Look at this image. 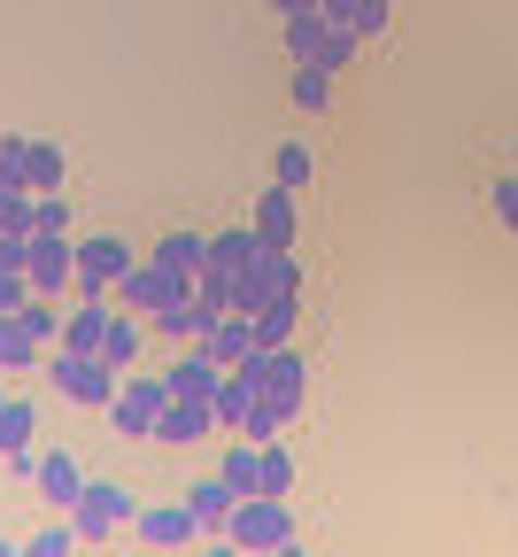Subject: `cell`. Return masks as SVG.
Segmentation results:
<instances>
[{"label": "cell", "instance_id": "obj_2", "mask_svg": "<svg viewBox=\"0 0 518 557\" xmlns=\"http://www.w3.org/2000/svg\"><path fill=\"white\" fill-rule=\"evenodd\" d=\"M109 302H116V310H139V318H156V310H171V302H194V278H186V271H163V263H132V271L116 278Z\"/></svg>", "mask_w": 518, "mask_h": 557}, {"label": "cell", "instance_id": "obj_20", "mask_svg": "<svg viewBox=\"0 0 518 557\" xmlns=\"http://www.w3.org/2000/svg\"><path fill=\"white\" fill-rule=\"evenodd\" d=\"M294 318H303V295H271L256 310V348H286L294 341Z\"/></svg>", "mask_w": 518, "mask_h": 557}, {"label": "cell", "instance_id": "obj_9", "mask_svg": "<svg viewBox=\"0 0 518 557\" xmlns=\"http://www.w3.org/2000/svg\"><path fill=\"white\" fill-rule=\"evenodd\" d=\"M186 511L201 519V534H225V527H233V511H240V487H233L225 472H201V480L186 487Z\"/></svg>", "mask_w": 518, "mask_h": 557}, {"label": "cell", "instance_id": "obj_23", "mask_svg": "<svg viewBox=\"0 0 518 557\" xmlns=\"http://www.w3.org/2000/svg\"><path fill=\"white\" fill-rule=\"evenodd\" d=\"M156 263H163V271H186V278H201V271H209V240H201V233H163Z\"/></svg>", "mask_w": 518, "mask_h": 557}, {"label": "cell", "instance_id": "obj_26", "mask_svg": "<svg viewBox=\"0 0 518 557\" xmlns=\"http://www.w3.org/2000/svg\"><path fill=\"white\" fill-rule=\"evenodd\" d=\"M279 39H286V54H294V62H310V54H318V39H325V16H318V9H310V16H286V24H279Z\"/></svg>", "mask_w": 518, "mask_h": 557}, {"label": "cell", "instance_id": "obj_3", "mask_svg": "<svg viewBox=\"0 0 518 557\" xmlns=\"http://www.w3.org/2000/svg\"><path fill=\"white\" fill-rule=\"evenodd\" d=\"M225 534L256 557V549L294 542V511H286V496H240V511H233V527H225Z\"/></svg>", "mask_w": 518, "mask_h": 557}, {"label": "cell", "instance_id": "obj_19", "mask_svg": "<svg viewBox=\"0 0 518 557\" xmlns=\"http://www.w3.org/2000/svg\"><path fill=\"white\" fill-rule=\"evenodd\" d=\"M256 225H225V233H209V271H248L256 263Z\"/></svg>", "mask_w": 518, "mask_h": 557}, {"label": "cell", "instance_id": "obj_28", "mask_svg": "<svg viewBox=\"0 0 518 557\" xmlns=\"http://www.w3.org/2000/svg\"><path fill=\"white\" fill-rule=\"evenodd\" d=\"M310 171H318V156H310V148H279L271 186H286V194H294V186H310Z\"/></svg>", "mask_w": 518, "mask_h": 557}, {"label": "cell", "instance_id": "obj_27", "mask_svg": "<svg viewBox=\"0 0 518 557\" xmlns=\"http://www.w3.org/2000/svg\"><path fill=\"white\" fill-rule=\"evenodd\" d=\"M310 62H325L333 78H341V70L356 62V24H325V39H318V54H310Z\"/></svg>", "mask_w": 518, "mask_h": 557}, {"label": "cell", "instance_id": "obj_29", "mask_svg": "<svg viewBox=\"0 0 518 557\" xmlns=\"http://www.w3.org/2000/svg\"><path fill=\"white\" fill-rule=\"evenodd\" d=\"M32 209H39V194L0 186V233H32Z\"/></svg>", "mask_w": 518, "mask_h": 557}, {"label": "cell", "instance_id": "obj_39", "mask_svg": "<svg viewBox=\"0 0 518 557\" xmlns=\"http://www.w3.org/2000/svg\"><path fill=\"white\" fill-rule=\"evenodd\" d=\"M310 9H318V0H271V16H279V24H286V16H310Z\"/></svg>", "mask_w": 518, "mask_h": 557}, {"label": "cell", "instance_id": "obj_1", "mask_svg": "<svg viewBox=\"0 0 518 557\" xmlns=\"http://www.w3.org/2000/svg\"><path fill=\"white\" fill-rule=\"evenodd\" d=\"M163 403H171V380H163V372H124V387H116V403H109V426H116L124 442H156Z\"/></svg>", "mask_w": 518, "mask_h": 557}, {"label": "cell", "instance_id": "obj_11", "mask_svg": "<svg viewBox=\"0 0 518 557\" xmlns=\"http://www.w3.org/2000/svg\"><path fill=\"white\" fill-rule=\"evenodd\" d=\"M248 225H256L263 248H294V225H303V218H294V194L286 186H263L256 209H248Z\"/></svg>", "mask_w": 518, "mask_h": 557}, {"label": "cell", "instance_id": "obj_22", "mask_svg": "<svg viewBox=\"0 0 518 557\" xmlns=\"http://www.w3.org/2000/svg\"><path fill=\"white\" fill-rule=\"evenodd\" d=\"M294 109H303V116L333 109V70L325 62H294Z\"/></svg>", "mask_w": 518, "mask_h": 557}, {"label": "cell", "instance_id": "obj_15", "mask_svg": "<svg viewBox=\"0 0 518 557\" xmlns=\"http://www.w3.org/2000/svg\"><path fill=\"white\" fill-rule=\"evenodd\" d=\"M209 426H217V410H209V403H163V418H156V442L186 449V442H209Z\"/></svg>", "mask_w": 518, "mask_h": 557}, {"label": "cell", "instance_id": "obj_30", "mask_svg": "<svg viewBox=\"0 0 518 557\" xmlns=\"http://www.w3.org/2000/svg\"><path fill=\"white\" fill-rule=\"evenodd\" d=\"M286 487H294V457L279 442H263V496H286Z\"/></svg>", "mask_w": 518, "mask_h": 557}, {"label": "cell", "instance_id": "obj_18", "mask_svg": "<svg viewBox=\"0 0 518 557\" xmlns=\"http://www.w3.org/2000/svg\"><path fill=\"white\" fill-rule=\"evenodd\" d=\"M62 178H70V156L54 148V139H24V186L32 194H62Z\"/></svg>", "mask_w": 518, "mask_h": 557}, {"label": "cell", "instance_id": "obj_36", "mask_svg": "<svg viewBox=\"0 0 518 557\" xmlns=\"http://www.w3.org/2000/svg\"><path fill=\"white\" fill-rule=\"evenodd\" d=\"M495 218L518 233V171H510V178H495Z\"/></svg>", "mask_w": 518, "mask_h": 557}, {"label": "cell", "instance_id": "obj_43", "mask_svg": "<svg viewBox=\"0 0 518 557\" xmlns=\"http://www.w3.org/2000/svg\"><path fill=\"white\" fill-rule=\"evenodd\" d=\"M0 403H9V395H0Z\"/></svg>", "mask_w": 518, "mask_h": 557}, {"label": "cell", "instance_id": "obj_38", "mask_svg": "<svg viewBox=\"0 0 518 557\" xmlns=\"http://www.w3.org/2000/svg\"><path fill=\"white\" fill-rule=\"evenodd\" d=\"M356 9H363V0H318V16H325V24H356Z\"/></svg>", "mask_w": 518, "mask_h": 557}, {"label": "cell", "instance_id": "obj_7", "mask_svg": "<svg viewBox=\"0 0 518 557\" xmlns=\"http://www.w3.org/2000/svg\"><path fill=\"white\" fill-rule=\"evenodd\" d=\"M54 387L78 403V410H86V403H101V410H109V403H116V387H124V372H116V364H101V357H54Z\"/></svg>", "mask_w": 518, "mask_h": 557}, {"label": "cell", "instance_id": "obj_42", "mask_svg": "<svg viewBox=\"0 0 518 557\" xmlns=\"http://www.w3.org/2000/svg\"><path fill=\"white\" fill-rule=\"evenodd\" d=\"M0 557H24V549H16V542H0Z\"/></svg>", "mask_w": 518, "mask_h": 557}, {"label": "cell", "instance_id": "obj_35", "mask_svg": "<svg viewBox=\"0 0 518 557\" xmlns=\"http://www.w3.org/2000/svg\"><path fill=\"white\" fill-rule=\"evenodd\" d=\"M24 325H32V341H62V318L47 302H24Z\"/></svg>", "mask_w": 518, "mask_h": 557}, {"label": "cell", "instance_id": "obj_5", "mask_svg": "<svg viewBox=\"0 0 518 557\" xmlns=\"http://www.w3.org/2000/svg\"><path fill=\"white\" fill-rule=\"evenodd\" d=\"M139 519V504L124 496L116 480H86V496L70 504V527H78L86 542H101V534H116V527H132Z\"/></svg>", "mask_w": 518, "mask_h": 557}, {"label": "cell", "instance_id": "obj_17", "mask_svg": "<svg viewBox=\"0 0 518 557\" xmlns=\"http://www.w3.org/2000/svg\"><path fill=\"white\" fill-rule=\"evenodd\" d=\"M139 341H147V318H139V310H116V318H109V341H101V364L139 372Z\"/></svg>", "mask_w": 518, "mask_h": 557}, {"label": "cell", "instance_id": "obj_31", "mask_svg": "<svg viewBox=\"0 0 518 557\" xmlns=\"http://www.w3.org/2000/svg\"><path fill=\"white\" fill-rule=\"evenodd\" d=\"M147 325H156L163 341H186V333H201V318H194V302H171V310H156V318H147Z\"/></svg>", "mask_w": 518, "mask_h": 557}, {"label": "cell", "instance_id": "obj_12", "mask_svg": "<svg viewBox=\"0 0 518 557\" xmlns=\"http://www.w3.org/2000/svg\"><path fill=\"white\" fill-rule=\"evenodd\" d=\"M32 487H39V496H47L54 511H70V504L86 496V465L70 457V449H47V457H39V480H32Z\"/></svg>", "mask_w": 518, "mask_h": 557}, {"label": "cell", "instance_id": "obj_6", "mask_svg": "<svg viewBox=\"0 0 518 557\" xmlns=\"http://www.w3.org/2000/svg\"><path fill=\"white\" fill-rule=\"evenodd\" d=\"M124 271H132V240H116V233H78V295H116Z\"/></svg>", "mask_w": 518, "mask_h": 557}, {"label": "cell", "instance_id": "obj_32", "mask_svg": "<svg viewBox=\"0 0 518 557\" xmlns=\"http://www.w3.org/2000/svg\"><path fill=\"white\" fill-rule=\"evenodd\" d=\"M70 542H78V527H39L24 542V557H70Z\"/></svg>", "mask_w": 518, "mask_h": 557}, {"label": "cell", "instance_id": "obj_21", "mask_svg": "<svg viewBox=\"0 0 518 557\" xmlns=\"http://www.w3.org/2000/svg\"><path fill=\"white\" fill-rule=\"evenodd\" d=\"M217 472H225L240 496H263V442H233L225 457H217Z\"/></svg>", "mask_w": 518, "mask_h": 557}, {"label": "cell", "instance_id": "obj_8", "mask_svg": "<svg viewBox=\"0 0 518 557\" xmlns=\"http://www.w3.org/2000/svg\"><path fill=\"white\" fill-rule=\"evenodd\" d=\"M109 318H116V302H109V295H86L78 310L62 318V357H101V341H109Z\"/></svg>", "mask_w": 518, "mask_h": 557}, {"label": "cell", "instance_id": "obj_13", "mask_svg": "<svg viewBox=\"0 0 518 557\" xmlns=\"http://www.w3.org/2000/svg\"><path fill=\"white\" fill-rule=\"evenodd\" d=\"M248 348H256V318H240V310H233V318H217V325L201 333V357H209L217 372H233Z\"/></svg>", "mask_w": 518, "mask_h": 557}, {"label": "cell", "instance_id": "obj_41", "mask_svg": "<svg viewBox=\"0 0 518 557\" xmlns=\"http://www.w3.org/2000/svg\"><path fill=\"white\" fill-rule=\"evenodd\" d=\"M256 557H303V542H279V549H256Z\"/></svg>", "mask_w": 518, "mask_h": 557}, {"label": "cell", "instance_id": "obj_37", "mask_svg": "<svg viewBox=\"0 0 518 557\" xmlns=\"http://www.w3.org/2000/svg\"><path fill=\"white\" fill-rule=\"evenodd\" d=\"M24 256H32V233H0V271H24Z\"/></svg>", "mask_w": 518, "mask_h": 557}, {"label": "cell", "instance_id": "obj_33", "mask_svg": "<svg viewBox=\"0 0 518 557\" xmlns=\"http://www.w3.org/2000/svg\"><path fill=\"white\" fill-rule=\"evenodd\" d=\"M32 233H70V201H62V194H39V209H32Z\"/></svg>", "mask_w": 518, "mask_h": 557}, {"label": "cell", "instance_id": "obj_34", "mask_svg": "<svg viewBox=\"0 0 518 557\" xmlns=\"http://www.w3.org/2000/svg\"><path fill=\"white\" fill-rule=\"evenodd\" d=\"M387 24H395V0H363V9H356V39H372Z\"/></svg>", "mask_w": 518, "mask_h": 557}, {"label": "cell", "instance_id": "obj_25", "mask_svg": "<svg viewBox=\"0 0 518 557\" xmlns=\"http://www.w3.org/2000/svg\"><path fill=\"white\" fill-rule=\"evenodd\" d=\"M32 426H39V418H32V403H0V457H24L32 449Z\"/></svg>", "mask_w": 518, "mask_h": 557}, {"label": "cell", "instance_id": "obj_4", "mask_svg": "<svg viewBox=\"0 0 518 557\" xmlns=\"http://www.w3.org/2000/svg\"><path fill=\"white\" fill-rule=\"evenodd\" d=\"M24 278H32V295H62V287H78V233H32Z\"/></svg>", "mask_w": 518, "mask_h": 557}, {"label": "cell", "instance_id": "obj_40", "mask_svg": "<svg viewBox=\"0 0 518 557\" xmlns=\"http://www.w3.org/2000/svg\"><path fill=\"white\" fill-rule=\"evenodd\" d=\"M201 557H248V549H240V542H233V534H217V542H209V549H201Z\"/></svg>", "mask_w": 518, "mask_h": 557}, {"label": "cell", "instance_id": "obj_16", "mask_svg": "<svg viewBox=\"0 0 518 557\" xmlns=\"http://www.w3.org/2000/svg\"><path fill=\"white\" fill-rule=\"evenodd\" d=\"M163 380H171V403H217V380H225V372H217L201 348H194V357H178Z\"/></svg>", "mask_w": 518, "mask_h": 557}, {"label": "cell", "instance_id": "obj_10", "mask_svg": "<svg viewBox=\"0 0 518 557\" xmlns=\"http://www.w3.org/2000/svg\"><path fill=\"white\" fill-rule=\"evenodd\" d=\"M303 387H310L303 357H294V348H271V372H263V395L256 403H271L279 418H294V410H303Z\"/></svg>", "mask_w": 518, "mask_h": 557}, {"label": "cell", "instance_id": "obj_24", "mask_svg": "<svg viewBox=\"0 0 518 557\" xmlns=\"http://www.w3.org/2000/svg\"><path fill=\"white\" fill-rule=\"evenodd\" d=\"M32 357H39V341H32L24 310H0V372H24Z\"/></svg>", "mask_w": 518, "mask_h": 557}, {"label": "cell", "instance_id": "obj_14", "mask_svg": "<svg viewBox=\"0 0 518 557\" xmlns=\"http://www.w3.org/2000/svg\"><path fill=\"white\" fill-rule=\"evenodd\" d=\"M132 527H139L147 542H156V549H178V542H194V534H201V519H194L186 504H147Z\"/></svg>", "mask_w": 518, "mask_h": 557}]
</instances>
